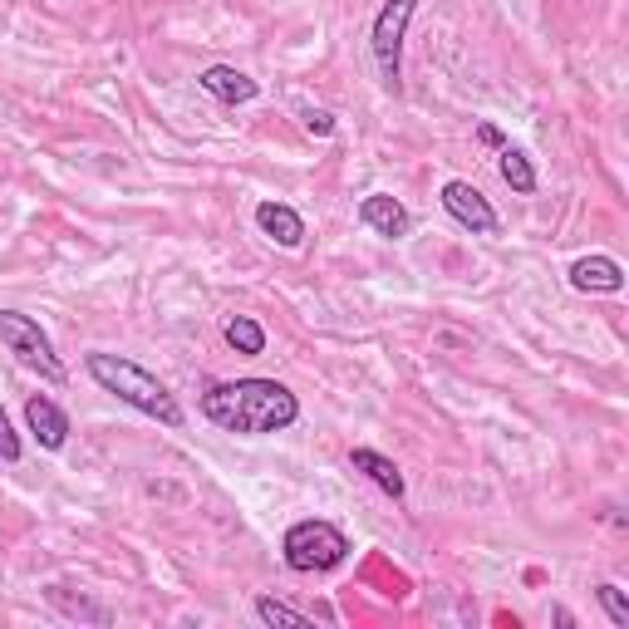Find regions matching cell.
I'll use <instances>...</instances> for the list:
<instances>
[{
    "instance_id": "9a60e30c",
    "label": "cell",
    "mask_w": 629,
    "mask_h": 629,
    "mask_svg": "<svg viewBox=\"0 0 629 629\" xmlns=\"http://www.w3.org/2000/svg\"><path fill=\"white\" fill-rule=\"evenodd\" d=\"M256 619H261V625H286V629H305L310 625V615H300V609L280 605V600H271V595L256 600Z\"/></svg>"
},
{
    "instance_id": "277c9868",
    "label": "cell",
    "mask_w": 629,
    "mask_h": 629,
    "mask_svg": "<svg viewBox=\"0 0 629 629\" xmlns=\"http://www.w3.org/2000/svg\"><path fill=\"white\" fill-rule=\"evenodd\" d=\"M0 344H5L21 364L40 369L50 383H64V374H70V369H64V360L54 354L50 335H45L30 315H21V310H0Z\"/></svg>"
},
{
    "instance_id": "ac0fdd59",
    "label": "cell",
    "mask_w": 629,
    "mask_h": 629,
    "mask_svg": "<svg viewBox=\"0 0 629 629\" xmlns=\"http://www.w3.org/2000/svg\"><path fill=\"white\" fill-rule=\"evenodd\" d=\"M305 134L330 138L335 134V114H325V109H305Z\"/></svg>"
},
{
    "instance_id": "4fadbf2b",
    "label": "cell",
    "mask_w": 629,
    "mask_h": 629,
    "mask_svg": "<svg viewBox=\"0 0 629 629\" xmlns=\"http://www.w3.org/2000/svg\"><path fill=\"white\" fill-rule=\"evenodd\" d=\"M502 183L512 187V192H521V197H531L537 192V167H531V158L521 153V148H502Z\"/></svg>"
},
{
    "instance_id": "e0dca14e",
    "label": "cell",
    "mask_w": 629,
    "mask_h": 629,
    "mask_svg": "<svg viewBox=\"0 0 629 629\" xmlns=\"http://www.w3.org/2000/svg\"><path fill=\"white\" fill-rule=\"evenodd\" d=\"M0 463H21V438H15L5 408H0Z\"/></svg>"
},
{
    "instance_id": "52a82bcc",
    "label": "cell",
    "mask_w": 629,
    "mask_h": 629,
    "mask_svg": "<svg viewBox=\"0 0 629 629\" xmlns=\"http://www.w3.org/2000/svg\"><path fill=\"white\" fill-rule=\"evenodd\" d=\"M360 222L369 231H379V237H389V241L408 237V227H413L408 206H403L399 197H389V192H369V197H364V202H360Z\"/></svg>"
},
{
    "instance_id": "3957f363",
    "label": "cell",
    "mask_w": 629,
    "mask_h": 629,
    "mask_svg": "<svg viewBox=\"0 0 629 629\" xmlns=\"http://www.w3.org/2000/svg\"><path fill=\"white\" fill-rule=\"evenodd\" d=\"M286 551V566L300 570V576H320V570H335L344 556H350V537H344L335 521H320V516H310V521H295L280 541Z\"/></svg>"
},
{
    "instance_id": "ba28073f",
    "label": "cell",
    "mask_w": 629,
    "mask_h": 629,
    "mask_svg": "<svg viewBox=\"0 0 629 629\" xmlns=\"http://www.w3.org/2000/svg\"><path fill=\"white\" fill-rule=\"evenodd\" d=\"M25 424H30V433L40 438V448H50V453H60L64 438H70V418H64V408L54 399H45V393H35V399L25 403Z\"/></svg>"
},
{
    "instance_id": "8992f818",
    "label": "cell",
    "mask_w": 629,
    "mask_h": 629,
    "mask_svg": "<svg viewBox=\"0 0 629 629\" xmlns=\"http://www.w3.org/2000/svg\"><path fill=\"white\" fill-rule=\"evenodd\" d=\"M443 206H448V217H453L457 227L477 231V237H496V231H502V222H496L492 202H487V197L477 192L473 183H463V177L443 183Z\"/></svg>"
},
{
    "instance_id": "5b68a950",
    "label": "cell",
    "mask_w": 629,
    "mask_h": 629,
    "mask_svg": "<svg viewBox=\"0 0 629 629\" xmlns=\"http://www.w3.org/2000/svg\"><path fill=\"white\" fill-rule=\"evenodd\" d=\"M418 11V0H383V11L374 15V60H379V74L389 89H399L403 74V35H408V21Z\"/></svg>"
},
{
    "instance_id": "9c48e42d",
    "label": "cell",
    "mask_w": 629,
    "mask_h": 629,
    "mask_svg": "<svg viewBox=\"0 0 629 629\" xmlns=\"http://www.w3.org/2000/svg\"><path fill=\"white\" fill-rule=\"evenodd\" d=\"M570 286L595 290V295H615V290H625V271H619L615 256H580L570 266Z\"/></svg>"
},
{
    "instance_id": "5bb4252c",
    "label": "cell",
    "mask_w": 629,
    "mask_h": 629,
    "mask_svg": "<svg viewBox=\"0 0 629 629\" xmlns=\"http://www.w3.org/2000/svg\"><path fill=\"white\" fill-rule=\"evenodd\" d=\"M227 344L237 354H247V360H256V354H266V330H261L251 315H231V320H227Z\"/></svg>"
},
{
    "instance_id": "8fae6325",
    "label": "cell",
    "mask_w": 629,
    "mask_h": 629,
    "mask_svg": "<svg viewBox=\"0 0 629 629\" xmlns=\"http://www.w3.org/2000/svg\"><path fill=\"white\" fill-rule=\"evenodd\" d=\"M197 84H202L212 99H222V103H251L261 93L256 79L241 74V70H231V64H212V70H202V74H197Z\"/></svg>"
},
{
    "instance_id": "7c38bea8",
    "label": "cell",
    "mask_w": 629,
    "mask_h": 629,
    "mask_svg": "<svg viewBox=\"0 0 629 629\" xmlns=\"http://www.w3.org/2000/svg\"><path fill=\"white\" fill-rule=\"evenodd\" d=\"M350 467H354V473H364V477H369V482L379 487V492H389L393 502H399V496L408 492V482H403V473H399V467H393L383 453H374V448H354V453H350Z\"/></svg>"
},
{
    "instance_id": "2e32d148",
    "label": "cell",
    "mask_w": 629,
    "mask_h": 629,
    "mask_svg": "<svg viewBox=\"0 0 629 629\" xmlns=\"http://www.w3.org/2000/svg\"><path fill=\"white\" fill-rule=\"evenodd\" d=\"M595 595H600V605H605L609 625H615V629H629V600H625V590L609 586V580H605V586H600Z\"/></svg>"
},
{
    "instance_id": "30bf717a",
    "label": "cell",
    "mask_w": 629,
    "mask_h": 629,
    "mask_svg": "<svg viewBox=\"0 0 629 629\" xmlns=\"http://www.w3.org/2000/svg\"><path fill=\"white\" fill-rule=\"evenodd\" d=\"M256 227L286 251H295L300 241H305V222H300V212L286 206V202H261L256 206Z\"/></svg>"
},
{
    "instance_id": "7a4b0ae2",
    "label": "cell",
    "mask_w": 629,
    "mask_h": 629,
    "mask_svg": "<svg viewBox=\"0 0 629 629\" xmlns=\"http://www.w3.org/2000/svg\"><path fill=\"white\" fill-rule=\"evenodd\" d=\"M84 369H89V379L99 383L103 393H114L118 403H128V408L148 413V418H158V424H167V428H183V408H177V399L153 379V374L143 369V364L124 360V354L93 350L89 360H84Z\"/></svg>"
},
{
    "instance_id": "6da1fadb",
    "label": "cell",
    "mask_w": 629,
    "mask_h": 629,
    "mask_svg": "<svg viewBox=\"0 0 629 629\" xmlns=\"http://www.w3.org/2000/svg\"><path fill=\"white\" fill-rule=\"evenodd\" d=\"M202 413L222 433H241V438H261V433H280L300 418V399L276 379H231V383H212L202 393Z\"/></svg>"
},
{
    "instance_id": "d6986e66",
    "label": "cell",
    "mask_w": 629,
    "mask_h": 629,
    "mask_svg": "<svg viewBox=\"0 0 629 629\" xmlns=\"http://www.w3.org/2000/svg\"><path fill=\"white\" fill-rule=\"evenodd\" d=\"M477 138H482L487 148H506V138H502V128H496V124H482V128H477Z\"/></svg>"
}]
</instances>
